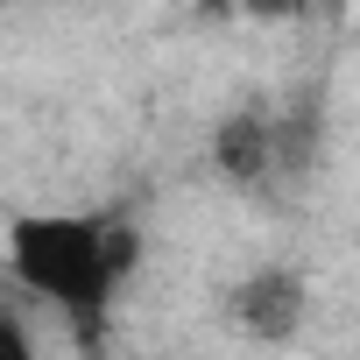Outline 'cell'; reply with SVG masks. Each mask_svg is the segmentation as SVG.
<instances>
[{"label":"cell","mask_w":360,"mask_h":360,"mask_svg":"<svg viewBox=\"0 0 360 360\" xmlns=\"http://www.w3.org/2000/svg\"><path fill=\"white\" fill-rule=\"evenodd\" d=\"M134 262H141V233L120 212H15L8 219V276L36 304L78 325L113 311Z\"/></svg>","instance_id":"cell-1"},{"label":"cell","mask_w":360,"mask_h":360,"mask_svg":"<svg viewBox=\"0 0 360 360\" xmlns=\"http://www.w3.org/2000/svg\"><path fill=\"white\" fill-rule=\"evenodd\" d=\"M226 311H233V325H240L248 339L283 346V339H297V332H304V318H311V290H304V276H297V269L262 262L255 276H240V283H233Z\"/></svg>","instance_id":"cell-2"},{"label":"cell","mask_w":360,"mask_h":360,"mask_svg":"<svg viewBox=\"0 0 360 360\" xmlns=\"http://www.w3.org/2000/svg\"><path fill=\"white\" fill-rule=\"evenodd\" d=\"M212 169L226 176V184H240V191H262V184H276V176H290V169H283L276 106H240V113H226V120L212 127Z\"/></svg>","instance_id":"cell-3"},{"label":"cell","mask_w":360,"mask_h":360,"mask_svg":"<svg viewBox=\"0 0 360 360\" xmlns=\"http://www.w3.org/2000/svg\"><path fill=\"white\" fill-rule=\"evenodd\" d=\"M36 353V339H29V325L15 318V311H0V360H29Z\"/></svg>","instance_id":"cell-4"},{"label":"cell","mask_w":360,"mask_h":360,"mask_svg":"<svg viewBox=\"0 0 360 360\" xmlns=\"http://www.w3.org/2000/svg\"><path fill=\"white\" fill-rule=\"evenodd\" d=\"M198 15H233V0H191Z\"/></svg>","instance_id":"cell-5"},{"label":"cell","mask_w":360,"mask_h":360,"mask_svg":"<svg viewBox=\"0 0 360 360\" xmlns=\"http://www.w3.org/2000/svg\"><path fill=\"white\" fill-rule=\"evenodd\" d=\"M311 8H318V0H290V15H311Z\"/></svg>","instance_id":"cell-6"}]
</instances>
